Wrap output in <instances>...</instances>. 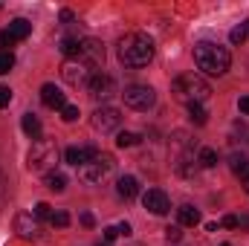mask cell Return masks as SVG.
Listing matches in <instances>:
<instances>
[{
    "label": "cell",
    "instance_id": "1",
    "mask_svg": "<svg viewBox=\"0 0 249 246\" xmlns=\"http://www.w3.org/2000/svg\"><path fill=\"white\" fill-rule=\"evenodd\" d=\"M119 61L127 70H139V67H148L154 61V41L151 35L145 32H127L122 41H119V50H116Z\"/></svg>",
    "mask_w": 249,
    "mask_h": 246
},
{
    "label": "cell",
    "instance_id": "2",
    "mask_svg": "<svg viewBox=\"0 0 249 246\" xmlns=\"http://www.w3.org/2000/svg\"><path fill=\"white\" fill-rule=\"evenodd\" d=\"M194 64L206 75H223L232 64V55L226 47H220L214 41H200V44H194Z\"/></svg>",
    "mask_w": 249,
    "mask_h": 246
},
{
    "label": "cell",
    "instance_id": "3",
    "mask_svg": "<svg viewBox=\"0 0 249 246\" xmlns=\"http://www.w3.org/2000/svg\"><path fill=\"white\" fill-rule=\"evenodd\" d=\"M171 93H174L177 102H186V107H188V105H203V102L212 96V87H209V81H206L203 75H197V72H183V75L174 78Z\"/></svg>",
    "mask_w": 249,
    "mask_h": 246
},
{
    "label": "cell",
    "instance_id": "4",
    "mask_svg": "<svg viewBox=\"0 0 249 246\" xmlns=\"http://www.w3.org/2000/svg\"><path fill=\"white\" fill-rule=\"evenodd\" d=\"M55 162H58V145H55L53 139H38V142H32L29 157H26L29 171H44V174H50V171H55Z\"/></svg>",
    "mask_w": 249,
    "mask_h": 246
},
{
    "label": "cell",
    "instance_id": "5",
    "mask_svg": "<svg viewBox=\"0 0 249 246\" xmlns=\"http://www.w3.org/2000/svg\"><path fill=\"white\" fill-rule=\"evenodd\" d=\"M113 165H116V162H113V157L99 151V154H96V157H93L87 165H81V168H78V174H81L87 183H105V180L110 177Z\"/></svg>",
    "mask_w": 249,
    "mask_h": 246
},
{
    "label": "cell",
    "instance_id": "6",
    "mask_svg": "<svg viewBox=\"0 0 249 246\" xmlns=\"http://www.w3.org/2000/svg\"><path fill=\"white\" fill-rule=\"evenodd\" d=\"M93 67L90 64H84L81 58H67L61 67V78L70 84V87H87L90 84V78H93Z\"/></svg>",
    "mask_w": 249,
    "mask_h": 246
},
{
    "label": "cell",
    "instance_id": "7",
    "mask_svg": "<svg viewBox=\"0 0 249 246\" xmlns=\"http://www.w3.org/2000/svg\"><path fill=\"white\" fill-rule=\"evenodd\" d=\"M122 99H124V105L133 107V110H148V107H154L157 93H154V87H148V84H130V87H124Z\"/></svg>",
    "mask_w": 249,
    "mask_h": 246
},
{
    "label": "cell",
    "instance_id": "8",
    "mask_svg": "<svg viewBox=\"0 0 249 246\" xmlns=\"http://www.w3.org/2000/svg\"><path fill=\"white\" fill-rule=\"evenodd\" d=\"M90 124H93V130H99V133H113V130L122 124V113H119L116 107H110V105H102V107L90 116Z\"/></svg>",
    "mask_w": 249,
    "mask_h": 246
},
{
    "label": "cell",
    "instance_id": "9",
    "mask_svg": "<svg viewBox=\"0 0 249 246\" xmlns=\"http://www.w3.org/2000/svg\"><path fill=\"white\" fill-rule=\"evenodd\" d=\"M87 93L96 99V102H105V99H110L113 93H116V81H113V75H107V72H93V78H90V84H87Z\"/></svg>",
    "mask_w": 249,
    "mask_h": 246
},
{
    "label": "cell",
    "instance_id": "10",
    "mask_svg": "<svg viewBox=\"0 0 249 246\" xmlns=\"http://www.w3.org/2000/svg\"><path fill=\"white\" fill-rule=\"evenodd\" d=\"M78 58L99 72V67L105 64V44L99 38H81V55Z\"/></svg>",
    "mask_w": 249,
    "mask_h": 246
},
{
    "label": "cell",
    "instance_id": "11",
    "mask_svg": "<svg viewBox=\"0 0 249 246\" xmlns=\"http://www.w3.org/2000/svg\"><path fill=\"white\" fill-rule=\"evenodd\" d=\"M142 206L151 211V214H168V209H171V203H168V197H165V191H160V188H148L145 194H142Z\"/></svg>",
    "mask_w": 249,
    "mask_h": 246
},
{
    "label": "cell",
    "instance_id": "12",
    "mask_svg": "<svg viewBox=\"0 0 249 246\" xmlns=\"http://www.w3.org/2000/svg\"><path fill=\"white\" fill-rule=\"evenodd\" d=\"M15 232H18L23 241H35V238L41 235L38 217H35V214H29V211H20V214L15 217Z\"/></svg>",
    "mask_w": 249,
    "mask_h": 246
},
{
    "label": "cell",
    "instance_id": "13",
    "mask_svg": "<svg viewBox=\"0 0 249 246\" xmlns=\"http://www.w3.org/2000/svg\"><path fill=\"white\" fill-rule=\"evenodd\" d=\"M96 154H99V148H93V145H87V148H67V151H64V159H67L70 165L81 168V165H87Z\"/></svg>",
    "mask_w": 249,
    "mask_h": 246
},
{
    "label": "cell",
    "instance_id": "14",
    "mask_svg": "<svg viewBox=\"0 0 249 246\" xmlns=\"http://www.w3.org/2000/svg\"><path fill=\"white\" fill-rule=\"evenodd\" d=\"M41 102H44L47 107H53V110H64V107H67V96H64L55 84H44V87H41Z\"/></svg>",
    "mask_w": 249,
    "mask_h": 246
},
{
    "label": "cell",
    "instance_id": "15",
    "mask_svg": "<svg viewBox=\"0 0 249 246\" xmlns=\"http://www.w3.org/2000/svg\"><path fill=\"white\" fill-rule=\"evenodd\" d=\"M116 194L122 197V200H133L136 194H139V183H136V177H119V183H116Z\"/></svg>",
    "mask_w": 249,
    "mask_h": 246
},
{
    "label": "cell",
    "instance_id": "16",
    "mask_svg": "<svg viewBox=\"0 0 249 246\" xmlns=\"http://www.w3.org/2000/svg\"><path fill=\"white\" fill-rule=\"evenodd\" d=\"M9 35H12V41H23V38L32 35V23H29L26 18H15V20L9 23Z\"/></svg>",
    "mask_w": 249,
    "mask_h": 246
},
{
    "label": "cell",
    "instance_id": "17",
    "mask_svg": "<svg viewBox=\"0 0 249 246\" xmlns=\"http://www.w3.org/2000/svg\"><path fill=\"white\" fill-rule=\"evenodd\" d=\"M20 127H23V133L29 136V139H41V119L35 116V113H23V119H20Z\"/></svg>",
    "mask_w": 249,
    "mask_h": 246
},
{
    "label": "cell",
    "instance_id": "18",
    "mask_svg": "<svg viewBox=\"0 0 249 246\" xmlns=\"http://www.w3.org/2000/svg\"><path fill=\"white\" fill-rule=\"evenodd\" d=\"M177 217H180V226H197L200 223V211L194 206H180L177 209Z\"/></svg>",
    "mask_w": 249,
    "mask_h": 246
},
{
    "label": "cell",
    "instance_id": "19",
    "mask_svg": "<svg viewBox=\"0 0 249 246\" xmlns=\"http://www.w3.org/2000/svg\"><path fill=\"white\" fill-rule=\"evenodd\" d=\"M58 50L67 58H78L81 55V38H64L61 44H58Z\"/></svg>",
    "mask_w": 249,
    "mask_h": 246
},
{
    "label": "cell",
    "instance_id": "20",
    "mask_svg": "<svg viewBox=\"0 0 249 246\" xmlns=\"http://www.w3.org/2000/svg\"><path fill=\"white\" fill-rule=\"evenodd\" d=\"M44 183H47V188H50V191L61 194L64 188H67V177H64L61 171H50V174L44 177Z\"/></svg>",
    "mask_w": 249,
    "mask_h": 246
},
{
    "label": "cell",
    "instance_id": "21",
    "mask_svg": "<svg viewBox=\"0 0 249 246\" xmlns=\"http://www.w3.org/2000/svg\"><path fill=\"white\" fill-rule=\"evenodd\" d=\"M188 119H191V124H206L209 122V113H206V107L203 105H188Z\"/></svg>",
    "mask_w": 249,
    "mask_h": 246
},
{
    "label": "cell",
    "instance_id": "22",
    "mask_svg": "<svg viewBox=\"0 0 249 246\" xmlns=\"http://www.w3.org/2000/svg\"><path fill=\"white\" fill-rule=\"evenodd\" d=\"M139 139H142V136L133 133V130H119V133H116V145H119V148H133Z\"/></svg>",
    "mask_w": 249,
    "mask_h": 246
},
{
    "label": "cell",
    "instance_id": "23",
    "mask_svg": "<svg viewBox=\"0 0 249 246\" xmlns=\"http://www.w3.org/2000/svg\"><path fill=\"white\" fill-rule=\"evenodd\" d=\"M247 38H249V23H247V20H244V23H238V26L229 32V41H232V44H244Z\"/></svg>",
    "mask_w": 249,
    "mask_h": 246
},
{
    "label": "cell",
    "instance_id": "24",
    "mask_svg": "<svg viewBox=\"0 0 249 246\" xmlns=\"http://www.w3.org/2000/svg\"><path fill=\"white\" fill-rule=\"evenodd\" d=\"M197 162H200L203 168H214V165H217V154H214L212 148H203L200 157H197Z\"/></svg>",
    "mask_w": 249,
    "mask_h": 246
},
{
    "label": "cell",
    "instance_id": "25",
    "mask_svg": "<svg viewBox=\"0 0 249 246\" xmlns=\"http://www.w3.org/2000/svg\"><path fill=\"white\" fill-rule=\"evenodd\" d=\"M32 214H35L38 220H50V217H53V206L41 200V203H35V209H32Z\"/></svg>",
    "mask_w": 249,
    "mask_h": 246
},
{
    "label": "cell",
    "instance_id": "26",
    "mask_svg": "<svg viewBox=\"0 0 249 246\" xmlns=\"http://www.w3.org/2000/svg\"><path fill=\"white\" fill-rule=\"evenodd\" d=\"M247 168H249L247 157H244V154H235V157H232V171H235V174H247Z\"/></svg>",
    "mask_w": 249,
    "mask_h": 246
},
{
    "label": "cell",
    "instance_id": "27",
    "mask_svg": "<svg viewBox=\"0 0 249 246\" xmlns=\"http://www.w3.org/2000/svg\"><path fill=\"white\" fill-rule=\"evenodd\" d=\"M15 67V55L12 53H0V75H6Z\"/></svg>",
    "mask_w": 249,
    "mask_h": 246
},
{
    "label": "cell",
    "instance_id": "28",
    "mask_svg": "<svg viewBox=\"0 0 249 246\" xmlns=\"http://www.w3.org/2000/svg\"><path fill=\"white\" fill-rule=\"evenodd\" d=\"M50 223H53V226H58V229H64V226H70V214H67V211H53Z\"/></svg>",
    "mask_w": 249,
    "mask_h": 246
},
{
    "label": "cell",
    "instance_id": "29",
    "mask_svg": "<svg viewBox=\"0 0 249 246\" xmlns=\"http://www.w3.org/2000/svg\"><path fill=\"white\" fill-rule=\"evenodd\" d=\"M165 241H168V244H177V241H183V232H180V226H168V229H165Z\"/></svg>",
    "mask_w": 249,
    "mask_h": 246
},
{
    "label": "cell",
    "instance_id": "30",
    "mask_svg": "<svg viewBox=\"0 0 249 246\" xmlns=\"http://www.w3.org/2000/svg\"><path fill=\"white\" fill-rule=\"evenodd\" d=\"M61 119L64 122H75V119H78V107H75V105H67L61 110Z\"/></svg>",
    "mask_w": 249,
    "mask_h": 246
},
{
    "label": "cell",
    "instance_id": "31",
    "mask_svg": "<svg viewBox=\"0 0 249 246\" xmlns=\"http://www.w3.org/2000/svg\"><path fill=\"white\" fill-rule=\"evenodd\" d=\"M102 238H105V244H113L119 238V229L116 226H107V229H102Z\"/></svg>",
    "mask_w": 249,
    "mask_h": 246
},
{
    "label": "cell",
    "instance_id": "32",
    "mask_svg": "<svg viewBox=\"0 0 249 246\" xmlns=\"http://www.w3.org/2000/svg\"><path fill=\"white\" fill-rule=\"evenodd\" d=\"M15 41H12V35H9V29H3L0 32V53H9V47H12Z\"/></svg>",
    "mask_w": 249,
    "mask_h": 246
},
{
    "label": "cell",
    "instance_id": "33",
    "mask_svg": "<svg viewBox=\"0 0 249 246\" xmlns=\"http://www.w3.org/2000/svg\"><path fill=\"white\" fill-rule=\"evenodd\" d=\"M220 226H223V229H238V226H241V220H238L235 214H226V217L220 220Z\"/></svg>",
    "mask_w": 249,
    "mask_h": 246
},
{
    "label": "cell",
    "instance_id": "34",
    "mask_svg": "<svg viewBox=\"0 0 249 246\" xmlns=\"http://www.w3.org/2000/svg\"><path fill=\"white\" fill-rule=\"evenodd\" d=\"M9 102H12V90L6 84H0V107H9Z\"/></svg>",
    "mask_w": 249,
    "mask_h": 246
},
{
    "label": "cell",
    "instance_id": "35",
    "mask_svg": "<svg viewBox=\"0 0 249 246\" xmlns=\"http://www.w3.org/2000/svg\"><path fill=\"white\" fill-rule=\"evenodd\" d=\"M93 223H96V220H93V214H90V211H81V226H87V229H90Z\"/></svg>",
    "mask_w": 249,
    "mask_h": 246
},
{
    "label": "cell",
    "instance_id": "36",
    "mask_svg": "<svg viewBox=\"0 0 249 246\" xmlns=\"http://www.w3.org/2000/svg\"><path fill=\"white\" fill-rule=\"evenodd\" d=\"M116 229H119V235H122V238H127V235H130V223H119V226H116Z\"/></svg>",
    "mask_w": 249,
    "mask_h": 246
},
{
    "label": "cell",
    "instance_id": "37",
    "mask_svg": "<svg viewBox=\"0 0 249 246\" xmlns=\"http://www.w3.org/2000/svg\"><path fill=\"white\" fill-rule=\"evenodd\" d=\"M238 107H241V113H247L249 116V96H244V99L238 102Z\"/></svg>",
    "mask_w": 249,
    "mask_h": 246
},
{
    "label": "cell",
    "instance_id": "38",
    "mask_svg": "<svg viewBox=\"0 0 249 246\" xmlns=\"http://www.w3.org/2000/svg\"><path fill=\"white\" fill-rule=\"evenodd\" d=\"M244 188L249 191V171H247V177H244Z\"/></svg>",
    "mask_w": 249,
    "mask_h": 246
},
{
    "label": "cell",
    "instance_id": "39",
    "mask_svg": "<svg viewBox=\"0 0 249 246\" xmlns=\"http://www.w3.org/2000/svg\"><path fill=\"white\" fill-rule=\"evenodd\" d=\"M99 246H110V244H105V241H102V244H99Z\"/></svg>",
    "mask_w": 249,
    "mask_h": 246
},
{
    "label": "cell",
    "instance_id": "40",
    "mask_svg": "<svg viewBox=\"0 0 249 246\" xmlns=\"http://www.w3.org/2000/svg\"><path fill=\"white\" fill-rule=\"evenodd\" d=\"M223 246H232V244H223Z\"/></svg>",
    "mask_w": 249,
    "mask_h": 246
},
{
    "label": "cell",
    "instance_id": "41",
    "mask_svg": "<svg viewBox=\"0 0 249 246\" xmlns=\"http://www.w3.org/2000/svg\"><path fill=\"white\" fill-rule=\"evenodd\" d=\"M247 23H249V20H247Z\"/></svg>",
    "mask_w": 249,
    "mask_h": 246
}]
</instances>
